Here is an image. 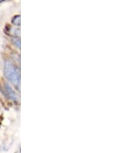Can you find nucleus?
<instances>
[{
    "label": "nucleus",
    "mask_w": 139,
    "mask_h": 153,
    "mask_svg": "<svg viewBox=\"0 0 139 153\" xmlns=\"http://www.w3.org/2000/svg\"><path fill=\"white\" fill-rule=\"evenodd\" d=\"M4 89H5L4 93H5V94H6L7 97H9V99H11L13 101L17 100V96L16 94V93L13 91V90L7 84H6V83L4 84Z\"/></svg>",
    "instance_id": "f03ea898"
},
{
    "label": "nucleus",
    "mask_w": 139,
    "mask_h": 153,
    "mask_svg": "<svg viewBox=\"0 0 139 153\" xmlns=\"http://www.w3.org/2000/svg\"><path fill=\"white\" fill-rule=\"evenodd\" d=\"M4 74L6 78L13 84L18 86L20 81L19 71L14 64L10 61H6L4 67Z\"/></svg>",
    "instance_id": "f257e3e1"
},
{
    "label": "nucleus",
    "mask_w": 139,
    "mask_h": 153,
    "mask_svg": "<svg viewBox=\"0 0 139 153\" xmlns=\"http://www.w3.org/2000/svg\"><path fill=\"white\" fill-rule=\"evenodd\" d=\"M13 23L17 26H19V24H20V16H16L13 19Z\"/></svg>",
    "instance_id": "7ed1b4c3"
}]
</instances>
